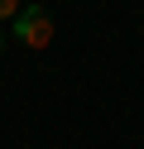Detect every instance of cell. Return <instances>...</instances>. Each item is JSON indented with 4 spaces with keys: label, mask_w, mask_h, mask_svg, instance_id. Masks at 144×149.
<instances>
[{
    "label": "cell",
    "mask_w": 144,
    "mask_h": 149,
    "mask_svg": "<svg viewBox=\"0 0 144 149\" xmlns=\"http://www.w3.org/2000/svg\"><path fill=\"white\" fill-rule=\"evenodd\" d=\"M19 10H24L19 0H0V24H15V19H19Z\"/></svg>",
    "instance_id": "cell-2"
},
{
    "label": "cell",
    "mask_w": 144,
    "mask_h": 149,
    "mask_svg": "<svg viewBox=\"0 0 144 149\" xmlns=\"http://www.w3.org/2000/svg\"><path fill=\"white\" fill-rule=\"evenodd\" d=\"M0 53H5V29H0Z\"/></svg>",
    "instance_id": "cell-3"
},
{
    "label": "cell",
    "mask_w": 144,
    "mask_h": 149,
    "mask_svg": "<svg viewBox=\"0 0 144 149\" xmlns=\"http://www.w3.org/2000/svg\"><path fill=\"white\" fill-rule=\"evenodd\" d=\"M15 39L24 43V48L43 53L48 43H53V15H48L43 5H29V10H19V19H15Z\"/></svg>",
    "instance_id": "cell-1"
}]
</instances>
